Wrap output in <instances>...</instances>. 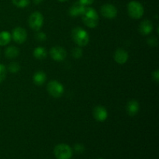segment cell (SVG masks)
Returning <instances> with one entry per match:
<instances>
[{
  "label": "cell",
  "mask_w": 159,
  "mask_h": 159,
  "mask_svg": "<svg viewBox=\"0 0 159 159\" xmlns=\"http://www.w3.org/2000/svg\"><path fill=\"white\" fill-rule=\"evenodd\" d=\"M82 19L85 26L89 28H95L98 26L99 23V15L96 9L92 7H85L83 13L82 14Z\"/></svg>",
  "instance_id": "1"
},
{
  "label": "cell",
  "mask_w": 159,
  "mask_h": 159,
  "mask_svg": "<svg viewBox=\"0 0 159 159\" xmlns=\"http://www.w3.org/2000/svg\"><path fill=\"white\" fill-rule=\"evenodd\" d=\"M71 37L75 43L79 47L86 46L89 42L88 32L82 27H75L71 31Z\"/></svg>",
  "instance_id": "2"
},
{
  "label": "cell",
  "mask_w": 159,
  "mask_h": 159,
  "mask_svg": "<svg viewBox=\"0 0 159 159\" xmlns=\"http://www.w3.org/2000/svg\"><path fill=\"white\" fill-rule=\"evenodd\" d=\"M127 12L132 19L139 20L144 13V6L138 1H130L127 4Z\"/></svg>",
  "instance_id": "3"
},
{
  "label": "cell",
  "mask_w": 159,
  "mask_h": 159,
  "mask_svg": "<svg viewBox=\"0 0 159 159\" xmlns=\"http://www.w3.org/2000/svg\"><path fill=\"white\" fill-rule=\"evenodd\" d=\"M54 156L57 159H70L72 157L73 151L66 144H59L54 149Z\"/></svg>",
  "instance_id": "4"
},
{
  "label": "cell",
  "mask_w": 159,
  "mask_h": 159,
  "mask_svg": "<svg viewBox=\"0 0 159 159\" xmlns=\"http://www.w3.org/2000/svg\"><path fill=\"white\" fill-rule=\"evenodd\" d=\"M47 90L51 96L54 98H59L63 95L65 88L61 82L57 80L50 81L47 85Z\"/></svg>",
  "instance_id": "5"
},
{
  "label": "cell",
  "mask_w": 159,
  "mask_h": 159,
  "mask_svg": "<svg viewBox=\"0 0 159 159\" xmlns=\"http://www.w3.org/2000/svg\"><path fill=\"white\" fill-rule=\"evenodd\" d=\"M30 27L35 31H39L43 24V16L41 12H34L28 19Z\"/></svg>",
  "instance_id": "6"
},
{
  "label": "cell",
  "mask_w": 159,
  "mask_h": 159,
  "mask_svg": "<svg viewBox=\"0 0 159 159\" xmlns=\"http://www.w3.org/2000/svg\"><path fill=\"white\" fill-rule=\"evenodd\" d=\"M100 12L102 16L105 17L106 19H109V20H113V19L116 18V16H117L116 7L113 6V4H110V3H107V4H104L103 6H101Z\"/></svg>",
  "instance_id": "7"
},
{
  "label": "cell",
  "mask_w": 159,
  "mask_h": 159,
  "mask_svg": "<svg viewBox=\"0 0 159 159\" xmlns=\"http://www.w3.org/2000/svg\"><path fill=\"white\" fill-rule=\"evenodd\" d=\"M50 55H51V58L55 61H63L67 57V51L62 47H53L50 51Z\"/></svg>",
  "instance_id": "8"
},
{
  "label": "cell",
  "mask_w": 159,
  "mask_h": 159,
  "mask_svg": "<svg viewBox=\"0 0 159 159\" xmlns=\"http://www.w3.org/2000/svg\"><path fill=\"white\" fill-rule=\"evenodd\" d=\"M12 37L17 43H23L27 38V33L26 30L22 27H16L12 30Z\"/></svg>",
  "instance_id": "9"
},
{
  "label": "cell",
  "mask_w": 159,
  "mask_h": 159,
  "mask_svg": "<svg viewBox=\"0 0 159 159\" xmlns=\"http://www.w3.org/2000/svg\"><path fill=\"white\" fill-rule=\"evenodd\" d=\"M93 116L99 122H103L108 117V112L102 106H97L93 110Z\"/></svg>",
  "instance_id": "10"
},
{
  "label": "cell",
  "mask_w": 159,
  "mask_h": 159,
  "mask_svg": "<svg viewBox=\"0 0 159 159\" xmlns=\"http://www.w3.org/2000/svg\"><path fill=\"white\" fill-rule=\"evenodd\" d=\"M113 58L116 63L120 65L125 64L129 58V54L127 51L122 48H118L113 54Z\"/></svg>",
  "instance_id": "11"
},
{
  "label": "cell",
  "mask_w": 159,
  "mask_h": 159,
  "mask_svg": "<svg viewBox=\"0 0 159 159\" xmlns=\"http://www.w3.org/2000/svg\"><path fill=\"white\" fill-rule=\"evenodd\" d=\"M154 26L152 21L148 20H145L141 23L139 25V32L141 35L148 36L153 31Z\"/></svg>",
  "instance_id": "12"
},
{
  "label": "cell",
  "mask_w": 159,
  "mask_h": 159,
  "mask_svg": "<svg viewBox=\"0 0 159 159\" xmlns=\"http://www.w3.org/2000/svg\"><path fill=\"white\" fill-rule=\"evenodd\" d=\"M140 110L139 102L135 99H131L127 104V112L130 116H134Z\"/></svg>",
  "instance_id": "13"
},
{
  "label": "cell",
  "mask_w": 159,
  "mask_h": 159,
  "mask_svg": "<svg viewBox=\"0 0 159 159\" xmlns=\"http://www.w3.org/2000/svg\"><path fill=\"white\" fill-rule=\"evenodd\" d=\"M85 7L84 5H82V3H80L79 2L75 3L69 9V14L71 16L76 17L78 16H82V14L83 13L84 10H85Z\"/></svg>",
  "instance_id": "14"
},
{
  "label": "cell",
  "mask_w": 159,
  "mask_h": 159,
  "mask_svg": "<svg viewBox=\"0 0 159 159\" xmlns=\"http://www.w3.org/2000/svg\"><path fill=\"white\" fill-rule=\"evenodd\" d=\"M47 80V75L45 74L44 71H38L33 76V81L34 83L37 86L43 85Z\"/></svg>",
  "instance_id": "15"
},
{
  "label": "cell",
  "mask_w": 159,
  "mask_h": 159,
  "mask_svg": "<svg viewBox=\"0 0 159 159\" xmlns=\"http://www.w3.org/2000/svg\"><path fill=\"white\" fill-rule=\"evenodd\" d=\"M19 54H20V51H19L18 48L14 46L8 47L5 51V55L9 59L16 58V57H18Z\"/></svg>",
  "instance_id": "16"
},
{
  "label": "cell",
  "mask_w": 159,
  "mask_h": 159,
  "mask_svg": "<svg viewBox=\"0 0 159 159\" xmlns=\"http://www.w3.org/2000/svg\"><path fill=\"white\" fill-rule=\"evenodd\" d=\"M12 36L8 31H2L0 32V46H6L10 42Z\"/></svg>",
  "instance_id": "17"
},
{
  "label": "cell",
  "mask_w": 159,
  "mask_h": 159,
  "mask_svg": "<svg viewBox=\"0 0 159 159\" xmlns=\"http://www.w3.org/2000/svg\"><path fill=\"white\" fill-rule=\"evenodd\" d=\"M34 56L37 59L42 60L47 57V51L43 47H37L34 51Z\"/></svg>",
  "instance_id": "18"
},
{
  "label": "cell",
  "mask_w": 159,
  "mask_h": 159,
  "mask_svg": "<svg viewBox=\"0 0 159 159\" xmlns=\"http://www.w3.org/2000/svg\"><path fill=\"white\" fill-rule=\"evenodd\" d=\"M12 2L18 8H25L30 4V0H12Z\"/></svg>",
  "instance_id": "19"
},
{
  "label": "cell",
  "mask_w": 159,
  "mask_h": 159,
  "mask_svg": "<svg viewBox=\"0 0 159 159\" xmlns=\"http://www.w3.org/2000/svg\"><path fill=\"white\" fill-rule=\"evenodd\" d=\"M20 69V66L18 63L16 62H12L9 65V71H10L11 73H17Z\"/></svg>",
  "instance_id": "20"
},
{
  "label": "cell",
  "mask_w": 159,
  "mask_h": 159,
  "mask_svg": "<svg viewBox=\"0 0 159 159\" xmlns=\"http://www.w3.org/2000/svg\"><path fill=\"white\" fill-rule=\"evenodd\" d=\"M6 73H7V69L6 67L2 64H0V83L2 82L5 80L6 76Z\"/></svg>",
  "instance_id": "21"
},
{
  "label": "cell",
  "mask_w": 159,
  "mask_h": 159,
  "mask_svg": "<svg viewBox=\"0 0 159 159\" xmlns=\"http://www.w3.org/2000/svg\"><path fill=\"white\" fill-rule=\"evenodd\" d=\"M72 56L75 58H80L82 56V50L80 48H75L72 50Z\"/></svg>",
  "instance_id": "22"
},
{
  "label": "cell",
  "mask_w": 159,
  "mask_h": 159,
  "mask_svg": "<svg viewBox=\"0 0 159 159\" xmlns=\"http://www.w3.org/2000/svg\"><path fill=\"white\" fill-rule=\"evenodd\" d=\"M35 38L38 41H44L47 39V35L43 32H38L35 35Z\"/></svg>",
  "instance_id": "23"
},
{
  "label": "cell",
  "mask_w": 159,
  "mask_h": 159,
  "mask_svg": "<svg viewBox=\"0 0 159 159\" xmlns=\"http://www.w3.org/2000/svg\"><path fill=\"white\" fill-rule=\"evenodd\" d=\"M74 150L75 151L76 153L82 154L83 153L84 151H85V147H84L82 144H76L74 146Z\"/></svg>",
  "instance_id": "24"
},
{
  "label": "cell",
  "mask_w": 159,
  "mask_h": 159,
  "mask_svg": "<svg viewBox=\"0 0 159 159\" xmlns=\"http://www.w3.org/2000/svg\"><path fill=\"white\" fill-rule=\"evenodd\" d=\"M148 43L151 46L155 47L158 44V40H157V39L155 38V37H151V38H149L148 40Z\"/></svg>",
  "instance_id": "25"
},
{
  "label": "cell",
  "mask_w": 159,
  "mask_h": 159,
  "mask_svg": "<svg viewBox=\"0 0 159 159\" xmlns=\"http://www.w3.org/2000/svg\"><path fill=\"white\" fill-rule=\"evenodd\" d=\"M152 79H153L154 81L158 83L159 82V71L158 70H156L154 72H152Z\"/></svg>",
  "instance_id": "26"
},
{
  "label": "cell",
  "mask_w": 159,
  "mask_h": 159,
  "mask_svg": "<svg viewBox=\"0 0 159 159\" xmlns=\"http://www.w3.org/2000/svg\"><path fill=\"white\" fill-rule=\"evenodd\" d=\"M79 2L82 3V5H84L85 6H89V5H92L94 2V0H79Z\"/></svg>",
  "instance_id": "27"
},
{
  "label": "cell",
  "mask_w": 159,
  "mask_h": 159,
  "mask_svg": "<svg viewBox=\"0 0 159 159\" xmlns=\"http://www.w3.org/2000/svg\"><path fill=\"white\" fill-rule=\"evenodd\" d=\"M43 0H33V2H34V4H36V5L40 4L41 2H43Z\"/></svg>",
  "instance_id": "28"
},
{
  "label": "cell",
  "mask_w": 159,
  "mask_h": 159,
  "mask_svg": "<svg viewBox=\"0 0 159 159\" xmlns=\"http://www.w3.org/2000/svg\"><path fill=\"white\" fill-rule=\"evenodd\" d=\"M57 1L61 2H66V1H68V0H57Z\"/></svg>",
  "instance_id": "29"
},
{
  "label": "cell",
  "mask_w": 159,
  "mask_h": 159,
  "mask_svg": "<svg viewBox=\"0 0 159 159\" xmlns=\"http://www.w3.org/2000/svg\"><path fill=\"white\" fill-rule=\"evenodd\" d=\"M98 159H103V158H98Z\"/></svg>",
  "instance_id": "30"
}]
</instances>
